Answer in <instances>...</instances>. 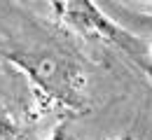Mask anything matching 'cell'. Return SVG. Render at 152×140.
Segmentation results:
<instances>
[{"instance_id": "cell-3", "label": "cell", "mask_w": 152, "mask_h": 140, "mask_svg": "<svg viewBox=\"0 0 152 140\" xmlns=\"http://www.w3.org/2000/svg\"><path fill=\"white\" fill-rule=\"evenodd\" d=\"M150 2H152V0H150Z\"/></svg>"}, {"instance_id": "cell-2", "label": "cell", "mask_w": 152, "mask_h": 140, "mask_svg": "<svg viewBox=\"0 0 152 140\" xmlns=\"http://www.w3.org/2000/svg\"><path fill=\"white\" fill-rule=\"evenodd\" d=\"M0 140H40L38 131L12 115H0Z\"/></svg>"}, {"instance_id": "cell-1", "label": "cell", "mask_w": 152, "mask_h": 140, "mask_svg": "<svg viewBox=\"0 0 152 140\" xmlns=\"http://www.w3.org/2000/svg\"><path fill=\"white\" fill-rule=\"evenodd\" d=\"M17 61L49 103L70 112H82L87 107V77L82 68L75 65L73 61L49 54Z\"/></svg>"}]
</instances>
